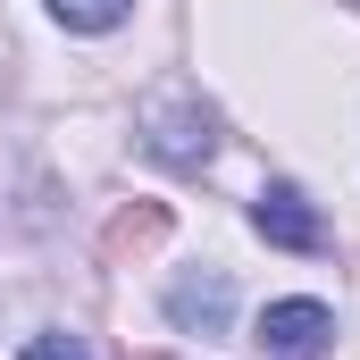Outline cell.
Here are the masks:
<instances>
[{"instance_id": "obj_1", "label": "cell", "mask_w": 360, "mask_h": 360, "mask_svg": "<svg viewBox=\"0 0 360 360\" xmlns=\"http://www.w3.org/2000/svg\"><path fill=\"white\" fill-rule=\"evenodd\" d=\"M134 134H143V151H151L160 168H184V176H193V168H210V151H218V109L193 84H160V92H143Z\"/></svg>"}, {"instance_id": "obj_2", "label": "cell", "mask_w": 360, "mask_h": 360, "mask_svg": "<svg viewBox=\"0 0 360 360\" xmlns=\"http://www.w3.org/2000/svg\"><path fill=\"white\" fill-rule=\"evenodd\" d=\"M260 352L269 360H327L335 352V310L293 293V302H269L260 310Z\"/></svg>"}, {"instance_id": "obj_3", "label": "cell", "mask_w": 360, "mask_h": 360, "mask_svg": "<svg viewBox=\"0 0 360 360\" xmlns=\"http://www.w3.org/2000/svg\"><path fill=\"white\" fill-rule=\"evenodd\" d=\"M252 226L269 235L276 252H327V218H319V201H310L302 184H260Z\"/></svg>"}, {"instance_id": "obj_4", "label": "cell", "mask_w": 360, "mask_h": 360, "mask_svg": "<svg viewBox=\"0 0 360 360\" xmlns=\"http://www.w3.org/2000/svg\"><path fill=\"white\" fill-rule=\"evenodd\" d=\"M168 319H176L184 335H226V319H235V276L226 269L176 276V285H168Z\"/></svg>"}, {"instance_id": "obj_5", "label": "cell", "mask_w": 360, "mask_h": 360, "mask_svg": "<svg viewBox=\"0 0 360 360\" xmlns=\"http://www.w3.org/2000/svg\"><path fill=\"white\" fill-rule=\"evenodd\" d=\"M51 17H59L68 34H117V25L134 17V0H51Z\"/></svg>"}, {"instance_id": "obj_6", "label": "cell", "mask_w": 360, "mask_h": 360, "mask_svg": "<svg viewBox=\"0 0 360 360\" xmlns=\"http://www.w3.org/2000/svg\"><path fill=\"white\" fill-rule=\"evenodd\" d=\"M17 360H92V352L76 344V335H34V344H25Z\"/></svg>"}]
</instances>
